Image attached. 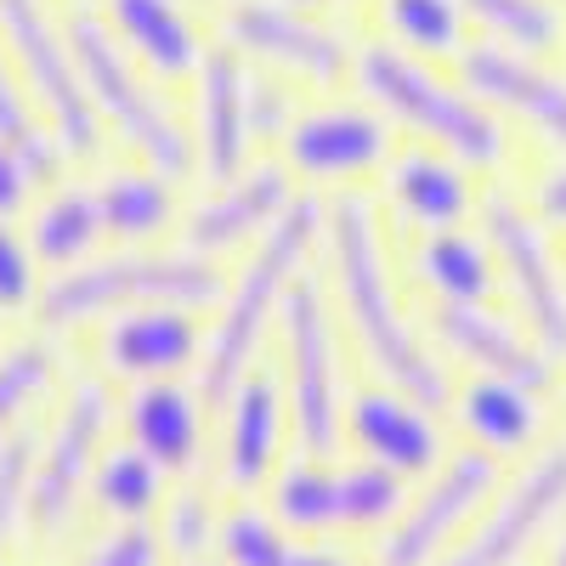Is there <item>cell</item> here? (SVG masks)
I'll return each instance as SVG.
<instances>
[{
	"label": "cell",
	"mask_w": 566,
	"mask_h": 566,
	"mask_svg": "<svg viewBox=\"0 0 566 566\" xmlns=\"http://www.w3.org/2000/svg\"><path fill=\"white\" fill-rule=\"evenodd\" d=\"M250 97H255V69L232 52V45H210L199 74H193V154L205 181H232L239 170L255 165V119H250Z\"/></svg>",
	"instance_id": "12"
},
{
	"label": "cell",
	"mask_w": 566,
	"mask_h": 566,
	"mask_svg": "<svg viewBox=\"0 0 566 566\" xmlns=\"http://www.w3.org/2000/svg\"><path fill=\"white\" fill-rule=\"evenodd\" d=\"M34 176H29V165L7 148V142H0V221H18L29 205H34Z\"/></svg>",
	"instance_id": "40"
},
{
	"label": "cell",
	"mask_w": 566,
	"mask_h": 566,
	"mask_svg": "<svg viewBox=\"0 0 566 566\" xmlns=\"http://www.w3.org/2000/svg\"><path fill=\"white\" fill-rule=\"evenodd\" d=\"M391 40L413 57H459L464 52V0H380Z\"/></svg>",
	"instance_id": "33"
},
{
	"label": "cell",
	"mask_w": 566,
	"mask_h": 566,
	"mask_svg": "<svg viewBox=\"0 0 566 566\" xmlns=\"http://www.w3.org/2000/svg\"><path fill=\"white\" fill-rule=\"evenodd\" d=\"M459 85L499 119H522L544 148L566 154V80L538 69V57L504 52V45H470L459 52Z\"/></svg>",
	"instance_id": "16"
},
{
	"label": "cell",
	"mask_w": 566,
	"mask_h": 566,
	"mask_svg": "<svg viewBox=\"0 0 566 566\" xmlns=\"http://www.w3.org/2000/svg\"><path fill=\"white\" fill-rule=\"evenodd\" d=\"M533 216L544 227H566V154H560V165H549L533 181Z\"/></svg>",
	"instance_id": "41"
},
{
	"label": "cell",
	"mask_w": 566,
	"mask_h": 566,
	"mask_svg": "<svg viewBox=\"0 0 566 566\" xmlns=\"http://www.w3.org/2000/svg\"><path fill=\"white\" fill-rule=\"evenodd\" d=\"M125 431L159 470H187L205 442V391H187L176 380H148L125 402Z\"/></svg>",
	"instance_id": "24"
},
{
	"label": "cell",
	"mask_w": 566,
	"mask_h": 566,
	"mask_svg": "<svg viewBox=\"0 0 566 566\" xmlns=\"http://www.w3.org/2000/svg\"><path fill=\"white\" fill-rule=\"evenodd\" d=\"M413 277L442 306H482L499 290V261L488 239L448 227V232H424V244L413 250Z\"/></svg>",
	"instance_id": "27"
},
{
	"label": "cell",
	"mask_w": 566,
	"mask_h": 566,
	"mask_svg": "<svg viewBox=\"0 0 566 566\" xmlns=\"http://www.w3.org/2000/svg\"><path fill=\"white\" fill-rule=\"evenodd\" d=\"M346 424L357 448L397 470V476H419V470H431L442 459V437H437V419L424 413V402H413L408 391H357L352 408H346Z\"/></svg>",
	"instance_id": "22"
},
{
	"label": "cell",
	"mask_w": 566,
	"mask_h": 566,
	"mask_svg": "<svg viewBox=\"0 0 566 566\" xmlns=\"http://www.w3.org/2000/svg\"><path fill=\"white\" fill-rule=\"evenodd\" d=\"M323 250H328V272H335L346 323L357 328L374 374H380L391 391H408L424 408H442L448 402V374L431 357V346L419 340V328L402 317L374 205L357 199V193H340L323 210Z\"/></svg>",
	"instance_id": "1"
},
{
	"label": "cell",
	"mask_w": 566,
	"mask_h": 566,
	"mask_svg": "<svg viewBox=\"0 0 566 566\" xmlns=\"http://www.w3.org/2000/svg\"><path fill=\"white\" fill-rule=\"evenodd\" d=\"M23 232H29V244H34L45 272H69L91 255H103V244H108L103 210L91 199V181H80V176L40 187L34 205L23 210Z\"/></svg>",
	"instance_id": "23"
},
{
	"label": "cell",
	"mask_w": 566,
	"mask_h": 566,
	"mask_svg": "<svg viewBox=\"0 0 566 566\" xmlns=\"http://www.w3.org/2000/svg\"><path fill=\"white\" fill-rule=\"evenodd\" d=\"M391 159V119L380 108L323 103L295 114L283 130V165L323 187H352L357 176H374Z\"/></svg>",
	"instance_id": "14"
},
{
	"label": "cell",
	"mask_w": 566,
	"mask_h": 566,
	"mask_svg": "<svg viewBox=\"0 0 566 566\" xmlns=\"http://www.w3.org/2000/svg\"><path fill=\"white\" fill-rule=\"evenodd\" d=\"M57 346H52V335H23V340H12V346H0V448H7L12 437H18V424H23V413L52 391V380H57Z\"/></svg>",
	"instance_id": "31"
},
{
	"label": "cell",
	"mask_w": 566,
	"mask_h": 566,
	"mask_svg": "<svg viewBox=\"0 0 566 566\" xmlns=\"http://www.w3.org/2000/svg\"><path fill=\"white\" fill-rule=\"evenodd\" d=\"M97 368L108 380H176L205 357V328H199V306H136V312H114L103 317L97 335Z\"/></svg>",
	"instance_id": "17"
},
{
	"label": "cell",
	"mask_w": 566,
	"mask_h": 566,
	"mask_svg": "<svg viewBox=\"0 0 566 566\" xmlns=\"http://www.w3.org/2000/svg\"><path fill=\"white\" fill-rule=\"evenodd\" d=\"M431 328H437V340L476 374H499V380H515L527 391H544L555 380V357L488 306H437Z\"/></svg>",
	"instance_id": "21"
},
{
	"label": "cell",
	"mask_w": 566,
	"mask_h": 566,
	"mask_svg": "<svg viewBox=\"0 0 566 566\" xmlns=\"http://www.w3.org/2000/svg\"><path fill=\"white\" fill-rule=\"evenodd\" d=\"M159 527H148V522H119L97 549H91L80 566H159Z\"/></svg>",
	"instance_id": "38"
},
{
	"label": "cell",
	"mask_w": 566,
	"mask_h": 566,
	"mask_svg": "<svg viewBox=\"0 0 566 566\" xmlns=\"http://www.w3.org/2000/svg\"><path fill=\"white\" fill-rule=\"evenodd\" d=\"M29 470H34V437L18 431L7 448H0V555H7L18 522H23V504H29Z\"/></svg>",
	"instance_id": "37"
},
{
	"label": "cell",
	"mask_w": 566,
	"mask_h": 566,
	"mask_svg": "<svg viewBox=\"0 0 566 566\" xmlns=\"http://www.w3.org/2000/svg\"><path fill=\"white\" fill-rule=\"evenodd\" d=\"M290 7H301V12H312V7H335V0H290Z\"/></svg>",
	"instance_id": "44"
},
{
	"label": "cell",
	"mask_w": 566,
	"mask_h": 566,
	"mask_svg": "<svg viewBox=\"0 0 566 566\" xmlns=\"http://www.w3.org/2000/svg\"><path fill=\"white\" fill-rule=\"evenodd\" d=\"M459 424L488 453L527 448L538 437V391L515 386V380H499V374H476V380L459 391Z\"/></svg>",
	"instance_id": "28"
},
{
	"label": "cell",
	"mask_w": 566,
	"mask_h": 566,
	"mask_svg": "<svg viewBox=\"0 0 566 566\" xmlns=\"http://www.w3.org/2000/svg\"><path fill=\"white\" fill-rule=\"evenodd\" d=\"M295 91L272 80V74H255V97H250V119H255V148L261 142H283V130L295 125Z\"/></svg>",
	"instance_id": "39"
},
{
	"label": "cell",
	"mask_w": 566,
	"mask_h": 566,
	"mask_svg": "<svg viewBox=\"0 0 566 566\" xmlns=\"http://www.w3.org/2000/svg\"><path fill=\"white\" fill-rule=\"evenodd\" d=\"M323 210L312 193H301L290 210L272 221L266 239H255L250 261L239 266V277L221 290V317L205 335V363H199V391L205 402H227V391L250 374L272 317L283 312V295L295 290V277L306 272L312 250L323 244Z\"/></svg>",
	"instance_id": "3"
},
{
	"label": "cell",
	"mask_w": 566,
	"mask_h": 566,
	"mask_svg": "<svg viewBox=\"0 0 566 566\" xmlns=\"http://www.w3.org/2000/svg\"><path fill=\"white\" fill-rule=\"evenodd\" d=\"M283 363H290V413L306 453H328L340 442V346L328 295L312 272L283 295Z\"/></svg>",
	"instance_id": "8"
},
{
	"label": "cell",
	"mask_w": 566,
	"mask_h": 566,
	"mask_svg": "<svg viewBox=\"0 0 566 566\" xmlns=\"http://www.w3.org/2000/svg\"><path fill=\"white\" fill-rule=\"evenodd\" d=\"M91 199L103 210V232L114 250H154L165 232L181 227V181L154 170V165H97Z\"/></svg>",
	"instance_id": "20"
},
{
	"label": "cell",
	"mask_w": 566,
	"mask_h": 566,
	"mask_svg": "<svg viewBox=\"0 0 566 566\" xmlns=\"http://www.w3.org/2000/svg\"><path fill=\"white\" fill-rule=\"evenodd\" d=\"M549 566H566V533H560V544H555V555H549Z\"/></svg>",
	"instance_id": "43"
},
{
	"label": "cell",
	"mask_w": 566,
	"mask_h": 566,
	"mask_svg": "<svg viewBox=\"0 0 566 566\" xmlns=\"http://www.w3.org/2000/svg\"><path fill=\"white\" fill-rule=\"evenodd\" d=\"M391 205L419 232H448L482 199L470 187V165H459L448 154H408L391 165Z\"/></svg>",
	"instance_id": "26"
},
{
	"label": "cell",
	"mask_w": 566,
	"mask_h": 566,
	"mask_svg": "<svg viewBox=\"0 0 566 566\" xmlns=\"http://www.w3.org/2000/svg\"><path fill=\"white\" fill-rule=\"evenodd\" d=\"M560 510H566V442L549 448V453H538L527 464V476L499 499V510L488 515V527L476 538H464L437 566H515V560L527 555V544L555 522Z\"/></svg>",
	"instance_id": "18"
},
{
	"label": "cell",
	"mask_w": 566,
	"mask_h": 566,
	"mask_svg": "<svg viewBox=\"0 0 566 566\" xmlns=\"http://www.w3.org/2000/svg\"><path fill=\"white\" fill-rule=\"evenodd\" d=\"M221 45H232L244 63H261L283 80H306V85H335L357 63L352 40L340 29L306 18L290 0H227Z\"/></svg>",
	"instance_id": "9"
},
{
	"label": "cell",
	"mask_w": 566,
	"mask_h": 566,
	"mask_svg": "<svg viewBox=\"0 0 566 566\" xmlns=\"http://www.w3.org/2000/svg\"><path fill=\"white\" fill-rule=\"evenodd\" d=\"M97 12L130 63L154 80H193L210 52L187 0H97Z\"/></svg>",
	"instance_id": "19"
},
{
	"label": "cell",
	"mask_w": 566,
	"mask_h": 566,
	"mask_svg": "<svg viewBox=\"0 0 566 566\" xmlns=\"http://www.w3.org/2000/svg\"><path fill=\"white\" fill-rule=\"evenodd\" d=\"M277 442H283V391L266 374H244L227 391V482L232 488L266 482Z\"/></svg>",
	"instance_id": "25"
},
{
	"label": "cell",
	"mask_w": 566,
	"mask_h": 566,
	"mask_svg": "<svg viewBox=\"0 0 566 566\" xmlns=\"http://www.w3.org/2000/svg\"><path fill=\"white\" fill-rule=\"evenodd\" d=\"M0 142H7V148L29 165L34 187H52V181H63L74 170L63 159V148H57L52 125L40 119V108H34V97H29V85H23V74H18L7 45H0Z\"/></svg>",
	"instance_id": "29"
},
{
	"label": "cell",
	"mask_w": 566,
	"mask_h": 566,
	"mask_svg": "<svg viewBox=\"0 0 566 566\" xmlns=\"http://www.w3.org/2000/svg\"><path fill=\"white\" fill-rule=\"evenodd\" d=\"M301 193H295V170L290 165H250L232 181H216L199 205L181 210V250H193L205 261L227 255V250H244L255 239H266L272 221L290 210Z\"/></svg>",
	"instance_id": "13"
},
{
	"label": "cell",
	"mask_w": 566,
	"mask_h": 566,
	"mask_svg": "<svg viewBox=\"0 0 566 566\" xmlns=\"http://www.w3.org/2000/svg\"><path fill=\"white\" fill-rule=\"evenodd\" d=\"M193 566H205V560H193Z\"/></svg>",
	"instance_id": "45"
},
{
	"label": "cell",
	"mask_w": 566,
	"mask_h": 566,
	"mask_svg": "<svg viewBox=\"0 0 566 566\" xmlns=\"http://www.w3.org/2000/svg\"><path fill=\"white\" fill-rule=\"evenodd\" d=\"M476 210H482V232L493 244V261L510 283L515 306H522L533 340L549 357H566V272L549 255L544 221L533 210H522L510 193H488Z\"/></svg>",
	"instance_id": "10"
},
{
	"label": "cell",
	"mask_w": 566,
	"mask_h": 566,
	"mask_svg": "<svg viewBox=\"0 0 566 566\" xmlns=\"http://www.w3.org/2000/svg\"><path fill=\"white\" fill-rule=\"evenodd\" d=\"M277 522L283 527H380L402 510V476L386 464H352V470H328V464H295L283 470L277 488Z\"/></svg>",
	"instance_id": "11"
},
{
	"label": "cell",
	"mask_w": 566,
	"mask_h": 566,
	"mask_svg": "<svg viewBox=\"0 0 566 566\" xmlns=\"http://www.w3.org/2000/svg\"><path fill=\"white\" fill-rule=\"evenodd\" d=\"M91 499L114 522H148V510L165 499V470L136 442H125V448L97 459V470H91Z\"/></svg>",
	"instance_id": "32"
},
{
	"label": "cell",
	"mask_w": 566,
	"mask_h": 566,
	"mask_svg": "<svg viewBox=\"0 0 566 566\" xmlns=\"http://www.w3.org/2000/svg\"><path fill=\"white\" fill-rule=\"evenodd\" d=\"M499 488V459L493 453H459L437 470V482L424 488L402 522L391 527L386 549H380V566H437L453 544V533L476 515Z\"/></svg>",
	"instance_id": "15"
},
{
	"label": "cell",
	"mask_w": 566,
	"mask_h": 566,
	"mask_svg": "<svg viewBox=\"0 0 566 566\" xmlns=\"http://www.w3.org/2000/svg\"><path fill=\"white\" fill-rule=\"evenodd\" d=\"M221 555H227V566H283L290 560V538H283V527L277 522H266V515H255V510H232L227 522H221Z\"/></svg>",
	"instance_id": "36"
},
{
	"label": "cell",
	"mask_w": 566,
	"mask_h": 566,
	"mask_svg": "<svg viewBox=\"0 0 566 566\" xmlns=\"http://www.w3.org/2000/svg\"><path fill=\"white\" fill-rule=\"evenodd\" d=\"M283 566H346L340 555H328V549H290V560Z\"/></svg>",
	"instance_id": "42"
},
{
	"label": "cell",
	"mask_w": 566,
	"mask_h": 566,
	"mask_svg": "<svg viewBox=\"0 0 566 566\" xmlns=\"http://www.w3.org/2000/svg\"><path fill=\"white\" fill-rule=\"evenodd\" d=\"M352 74H357V85H363V97L380 108L386 119L419 130V136L431 142V148H442L448 159H459V165H470V170L504 165L510 136H504L499 114L482 108L459 80L437 74L424 57L402 52V45L374 40V45H357Z\"/></svg>",
	"instance_id": "5"
},
{
	"label": "cell",
	"mask_w": 566,
	"mask_h": 566,
	"mask_svg": "<svg viewBox=\"0 0 566 566\" xmlns=\"http://www.w3.org/2000/svg\"><path fill=\"white\" fill-rule=\"evenodd\" d=\"M221 538V527H216V510H210V499L199 493V488H181L170 504H165V527H159V544L181 560V566H193L210 544Z\"/></svg>",
	"instance_id": "35"
},
{
	"label": "cell",
	"mask_w": 566,
	"mask_h": 566,
	"mask_svg": "<svg viewBox=\"0 0 566 566\" xmlns=\"http://www.w3.org/2000/svg\"><path fill=\"white\" fill-rule=\"evenodd\" d=\"M221 272L193 250H108L91 255L69 272L45 277V295L34 306V323L45 335H69V328L103 323L114 312L136 306H210L221 301Z\"/></svg>",
	"instance_id": "4"
},
{
	"label": "cell",
	"mask_w": 566,
	"mask_h": 566,
	"mask_svg": "<svg viewBox=\"0 0 566 566\" xmlns=\"http://www.w3.org/2000/svg\"><path fill=\"white\" fill-rule=\"evenodd\" d=\"M464 18H476L493 45L522 57H549L566 40V12L555 0H464Z\"/></svg>",
	"instance_id": "30"
},
{
	"label": "cell",
	"mask_w": 566,
	"mask_h": 566,
	"mask_svg": "<svg viewBox=\"0 0 566 566\" xmlns=\"http://www.w3.org/2000/svg\"><path fill=\"white\" fill-rule=\"evenodd\" d=\"M45 272L23 221H0V317H34L40 295H45Z\"/></svg>",
	"instance_id": "34"
},
{
	"label": "cell",
	"mask_w": 566,
	"mask_h": 566,
	"mask_svg": "<svg viewBox=\"0 0 566 566\" xmlns=\"http://www.w3.org/2000/svg\"><path fill=\"white\" fill-rule=\"evenodd\" d=\"M0 45L12 52L40 119L57 136L63 159L69 165H103L114 142L85 97L80 63H74L69 34H63V12L52 0H0Z\"/></svg>",
	"instance_id": "6"
},
{
	"label": "cell",
	"mask_w": 566,
	"mask_h": 566,
	"mask_svg": "<svg viewBox=\"0 0 566 566\" xmlns=\"http://www.w3.org/2000/svg\"><path fill=\"white\" fill-rule=\"evenodd\" d=\"M114 424V391H108V374L85 368L74 374V386L57 408L52 437L34 442V470H29V504H23V522L34 533H63L80 488L91 482V470L103 459V437Z\"/></svg>",
	"instance_id": "7"
},
{
	"label": "cell",
	"mask_w": 566,
	"mask_h": 566,
	"mask_svg": "<svg viewBox=\"0 0 566 566\" xmlns=\"http://www.w3.org/2000/svg\"><path fill=\"white\" fill-rule=\"evenodd\" d=\"M57 12H63V34H69V52L80 63V80H85V97L97 108L108 142H119L136 165H154L176 181L193 176L199 170L193 130H187L176 119V108L154 91L159 80L130 63V52L103 23L97 0H63Z\"/></svg>",
	"instance_id": "2"
}]
</instances>
